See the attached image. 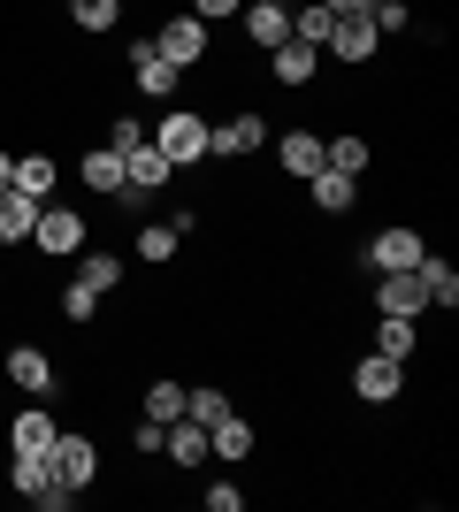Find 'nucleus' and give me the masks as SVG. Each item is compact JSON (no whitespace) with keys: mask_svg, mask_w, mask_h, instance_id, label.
<instances>
[{"mask_svg":"<svg viewBox=\"0 0 459 512\" xmlns=\"http://www.w3.org/2000/svg\"><path fill=\"white\" fill-rule=\"evenodd\" d=\"M153 153H161L169 169H184V161H207V123H199V115H184V107H176V115H161V130H153Z\"/></svg>","mask_w":459,"mask_h":512,"instance_id":"obj_1","label":"nucleus"},{"mask_svg":"<svg viewBox=\"0 0 459 512\" xmlns=\"http://www.w3.org/2000/svg\"><path fill=\"white\" fill-rule=\"evenodd\" d=\"M161 184H169V161L153 153V138L123 153V184H115V199H131V207H138V199H146V192H161Z\"/></svg>","mask_w":459,"mask_h":512,"instance_id":"obj_2","label":"nucleus"},{"mask_svg":"<svg viewBox=\"0 0 459 512\" xmlns=\"http://www.w3.org/2000/svg\"><path fill=\"white\" fill-rule=\"evenodd\" d=\"M46 459H54V474H62L69 490H85L92 474H100V451H92V436H77V428H62V436H54V451H46Z\"/></svg>","mask_w":459,"mask_h":512,"instance_id":"obj_3","label":"nucleus"},{"mask_svg":"<svg viewBox=\"0 0 459 512\" xmlns=\"http://www.w3.org/2000/svg\"><path fill=\"white\" fill-rule=\"evenodd\" d=\"M421 253H429V245H421L414 230H375L368 245H360V260L383 268V276H391V268H421Z\"/></svg>","mask_w":459,"mask_h":512,"instance_id":"obj_4","label":"nucleus"},{"mask_svg":"<svg viewBox=\"0 0 459 512\" xmlns=\"http://www.w3.org/2000/svg\"><path fill=\"white\" fill-rule=\"evenodd\" d=\"M31 245H39V253H77V245H85V222H77L69 207H39V222H31Z\"/></svg>","mask_w":459,"mask_h":512,"instance_id":"obj_5","label":"nucleus"},{"mask_svg":"<svg viewBox=\"0 0 459 512\" xmlns=\"http://www.w3.org/2000/svg\"><path fill=\"white\" fill-rule=\"evenodd\" d=\"M153 46H161V62L192 69V62H207V23H199V16H176V23H169V31H161Z\"/></svg>","mask_w":459,"mask_h":512,"instance_id":"obj_6","label":"nucleus"},{"mask_svg":"<svg viewBox=\"0 0 459 512\" xmlns=\"http://www.w3.org/2000/svg\"><path fill=\"white\" fill-rule=\"evenodd\" d=\"M245 39L276 54V46L291 39V8H284V0H253V8H245Z\"/></svg>","mask_w":459,"mask_h":512,"instance_id":"obj_7","label":"nucleus"},{"mask_svg":"<svg viewBox=\"0 0 459 512\" xmlns=\"http://www.w3.org/2000/svg\"><path fill=\"white\" fill-rule=\"evenodd\" d=\"M322 46L337 54V62H368V54H375V23H368V16H337Z\"/></svg>","mask_w":459,"mask_h":512,"instance_id":"obj_8","label":"nucleus"},{"mask_svg":"<svg viewBox=\"0 0 459 512\" xmlns=\"http://www.w3.org/2000/svg\"><path fill=\"white\" fill-rule=\"evenodd\" d=\"M398 383H406V367H398V360H383V352L352 367V390H360L368 406H383V398H398Z\"/></svg>","mask_w":459,"mask_h":512,"instance_id":"obj_9","label":"nucleus"},{"mask_svg":"<svg viewBox=\"0 0 459 512\" xmlns=\"http://www.w3.org/2000/svg\"><path fill=\"white\" fill-rule=\"evenodd\" d=\"M207 153H222V161H245V153H261V115H238V123L207 130Z\"/></svg>","mask_w":459,"mask_h":512,"instance_id":"obj_10","label":"nucleus"},{"mask_svg":"<svg viewBox=\"0 0 459 512\" xmlns=\"http://www.w3.org/2000/svg\"><path fill=\"white\" fill-rule=\"evenodd\" d=\"M131 69H138V92H153V100H169V92H176V77H184L176 62H161V46H138V54H131Z\"/></svg>","mask_w":459,"mask_h":512,"instance_id":"obj_11","label":"nucleus"},{"mask_svg":"<svg viewBox=\"0 0 459 512\" xmlns=\"http://www.w3.org/2000/svg\"><path fill=\"white\" fill-rule=\"evenodd\" d=\"M383 314H421V306H429V291H421V276L414 268H391V276H383Z\"/></svg>","mask_w":459,"mask_h":512,"instance_id":"obj_12","label":"nucleus"},{"mask_svg":"<svg viewBox=\"0 0 459 512\" xmlns=\"http://www.w3.org/2000/svg\"><path fill=\"white\" fill-rule=\"evenodd\" d=\"M414 314H383V321H375V352H383V360H398V367H406V360H414Z\"/></svg>","mask_w":459,"mask_h":512,"instance_id":"obj_13","label":"nucleus"},{"mask_svg":"<svg viewBox=\"0 0 459 512\" xmlns=\"http://www.w3.org/2000/svg\"><path fill=\"white\" fill-rule=\"evenodd\" d=\"M276 161H284L291 176H314L322 169V138H314V130H284V138H276Z\"/></svg>","mask_w":459,"mask_h":512,"instance_id":"obj_14","label":"nucleus"},{"mask_svg":"<svg viewBox=\"0 0 459 512\" xmlns=\"http://www.w3.org/2000/svg\"><path fill=\"white\" fill-rule=\"evenodd\" d=\"M268 62H276V77H284V85H306V77L322 69V46H306V39H284L276 54H268Z\"/></svg>","mask_w":459,"mask_h":512,"instance_id":"obj_15","label":"nucleus"},{"mask_svg":"<svg viewBox=\"0 0 459 512\" xmlns=\"http://www.w3.org/2000/svg\"><path fill=\"white\" fill-rule=\"evenodd\" d=\"M306 184H314V207H322V214H345L352 192H360V176H345V169H314Z\"/></svg>","mask_w":459,"mask_h":512,"instance_id":"obj_16","label":"nucleus"},{"mask_svg":"<svg viewBox=\"0 0 459 512\" xmlns=\"http://www.w3.org/2000/svg\"><path fill=\"white\" fill-rule=\"evenodd\" d=\"M161 451H169L176 467H199V459H207V428H199V421H169V436H161Z\"/></svg>","mask_w":459,"mask_h":512,"instance_id":"obj_17","label":"nucleus"},{"mask_svg":"<svg viewBox=\"0 0 459 512\" xmlns=\"http://www.w3.org/2000/svg\"><path fill=\"white\" fill-rule=\"evenodd\" d=\"M207 451H222V459H253V428H245L238 413H222V421L207 428Z\"/></svg>","mask_w":459,"mask_h":512,"instance_id":"obj_18","label":"nucleus"},{"mask_svg":"<svg viewBox=\"0 0 459 512\" xmlns=\"http://www.w3.org/2000/svg\"><path fill=\"white\" fill-rule=\"evenodd\" d=\"M31 222H39V199L0 192V237H8V245H23V237H31Z\"/></svg>","mask_w":459,"mask_h":512,"instance_id":"obj_19","label":"nucleus"},{"mask_svg":"<svg viewBox=\"0 0 459 512\" xmlns=\"http://www.w3.org/2000/svg\"><path fill=\"white\" fill-rule=\"evenodd\" d=\"M414 276H421V291H429V306H459V276L444 268V260H429V253H421V268H414Z\"/></svg>","mask_w":459,"mask_h":512,"instance_id":"obj_20","label":"nucleus"},{"mask_svg":"<svg viewBox=\"0 0 459 512\" xmlns=\"http://www.w3.org/2000/svg\"><path fill=\"white\" fill-rule=\"evenodd\" d=\"M54 436H62V428H54V413H16V451H54Z\"/></svg>","mask_w":459,"mask_h":512,"instance_id":"obj_21","label":"nucleus"},{"mask_svg":"<svg viewBox=\"0 0 459 512\" xmlns=\"http://www.w3.org/2000/svg\"><path fill=\"white\" fill-rule=\"evenodd\" d=\"M8 375H16L23 390H46V383H54V367H46V352H31V344H16V352H8Z\"/></svg>","mask_w":459,"mask_h":512,"instance_id":"obj_22","label":"nucleus"},{"mask_svg":"<svg viewBox=\"0 0 459 512\" xmlns=\"http://www.w3.org/2000/svg\"><path fill=\"white\" fill-rule=\"evenodd\" d=\"M77 283H85V291H115V283H123V260L115 253H85L77 260Z\"/></svg>","mask_w":459,"mask_h":512,"instance_id":"obj_23","label":"nucleus"},{"mask_svg":"<svg viewBox=\"0 0 459 512\" xmlns=\"http://www.w3.org/2000/svg\"><path fill=\"white\" fill-rule=\"evenodd\" d=\"M322 169L360 176V169H368V138H337V146H322Z\"/></svg>","mask_w":459,"mask_h":512,"instance_id":"obj_24","label":"nucleus"},{"mask_svg":"<svg viewBox=\"0 0 459 512\" xmlns=\"http://www.w3.org/2000/svg\"><path fill=\"white\" fill-rule=\"evenodd\" d=\"M222 413H230V398H222V390H184V421H199V428H215Z\"/></svg>","mask_w":459,"mask_h":512,"instance_id":"obj_25","label":"nucleus"},{"mask_svg":"<svg viewBox=\"0 0 459 512\" xmlns=\"http://www.w3.org/2000/svg\"><path fill=\"white\" fill-rule=\"evenodd\" d=\"M16 192L23 199H46V192H54V161H46V153H31V161L16 169Z\"/></svg>","mask_w":459,"mask_h":512,"instance_id":"obj_26","label":"nucleus"},{"mask_svg":"<svg viewBox=\"0 0 459 512\" xmlns=\"http://www.w3.org/2000/svg\"><path fill=\"white\" fill-rule=\"evenodd\" d=\"M85 184H100V192H115V184H123V153H115V146H100V153H92V161H85Z\"/></svg>","mask_w":459,"mask_h":512,"instance_id":"obj_27","label":"nucleus"},{"mask_svg":"<svg viewBox=\"0 0 459 512\" xmlns=\"http://www.w3.org/2000/svg\"><path fill=\"white\" fill-rule=\"evenodd\" d=\"M146 413H153V421H184V383H153L146 390Z\"/></svg>","mask_w":459,"mask_h":512,"instance_id":"obj_28","label":"nucleus"},{"mask_svg":"<svg viewBox=\"0 0 459 512\" xmlns=\"http://www.w3.org/2000/svg\"><path fill=\"white\" fill-rule=\"evenodd\" d=\"M176 253V222H153V230H138V260H169Z\"/></svg>","mask_w":459,"mask_h":512,"instance_id":"obj_29","label":"nucleus"},{"mask_svg":"<svg viewBox=\"0 0 459 512\" xmlns=\"http://www.w3.org/2000/svg\"><path fill=\"white\" fill-rule=\"evenodd\" d=\"M360 16H368V23H375V39H383V31H406V0H368Z\"/></svg>","mask_w":459,"mask_h":512,"instance_id":"obj_30","label":"nucleus"},{"mask_svg":"<svg viewBox=\"0 0 459 512\" xmlns=\"http://www.w3.org/2000/svg\"><path fill=\"white\" fill-rule=\"evenodd\" d=\"M69 16H77V31H108V23H115V0H69Z\"/></svg>","mask_w":459,"mask_h":512,"instance_id":"obj_31","label":"nucleus"},{"mask_svg":"<svg viewBox=\"0 0 459 512\" xmlns=\"http://www.w3.org/2000/svg\"><path fill=\"white\" fill-rule=\"evenodd\" d=\"M62 314H69V321H92V314H100V291H85V283H69Z\"/></svg>","mask_w":459,"mask_h":512,"instance_id":"obj_32","label":"nucleus"},{"mask_svg":"<svg viewBox=\"0 0 459 512\" xmlns=\"http://www.w3.org/2000/svg\"><path fill=\"white\" fill-rule=\"evenodd\" d=\"M108 146H115V153H131V146H146V123H138V115H123V123L108 130Z\"/></svg>","mask_w":459,"mask_h":512,"instance_id":"obj_33","label":"nucleus"},{"mask_svg":"<svg viewBox=\"0 0 459 512\" xmlns=\"http://www.w3.org/2000/svg\"><path fill=\"white\" fill-rule=\"evenodd\" d=\"M161 436H169V421H153V413L131 428V444H138V451H161Z\"/></svg>","mask_w":459,"mask_h":512,"instance_id":"obj_34","label":"nucleus"},{"mask_svg":"<svg viewBox=\"0 0 459 512\" xmlns=\"http://www.w3.org/2000/svg\"><path fill=\"white\" fill-rule=\"evenodd\" d=\"M238 505H245L238 482H215V490H207V512H238Z\"/></svg>","mask_w":459,"mask_h":512,"instance_id":"obj_35","label":"nucleus"},{"mask_svg":"<svg viewBox=\"0 0 459 512\" xmlns=\"http://www.w3.org/2000/svg\"><path fill=\"white\" fill-rule=\"evenodd\" d=\"M238 8H245V0H192L199 23H222V16H238Z\"/></svg>","mask_w":459,"mask_h":512,"instance_id":"obj_36","label":"nucleus"},{"mask_svg":"<svg viewBox=\"0 0 459 512\" xmlns=\"http://www.w3.org/2000/svg\"><path fill=\"white\" fill-rule=\"evenodd\" d=\"M329 16H360V8H368V0H322Z\"/></svg>","mask_w":459,"mask_h":512,"instance_id":"obj_37","label":"nucleus"},{"mask_svg":"<svg viewBox=\"0 0 459 512\" xmlns=\"http://www.w3.org/2000/svg\"><path fill=\"white\" fill-rule=\"evenodd\" d=\"M0 192H16V161L8 153H0Z\"/></svg>","mask_w":459,"mask_h":512,"instance_id":"obj_38","label":"nucleus"}]
</instances>
